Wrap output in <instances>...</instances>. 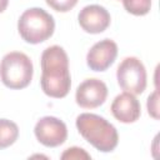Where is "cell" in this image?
I'll return each mask as SVG.
<instances>
[{
	"instance_id": "1",
	"label": "cell",
	"mask_w": 160,
	"mask_h": 160,
	"mask_svg": "<svg viewBox=\"0 0 160 160\" xmlns=\"http://www.w3.org/2000/svg\"><path fill=\"white\" fill-rule=\"evenodd\" d=\"M41 89L55 99L65 98L71 86L69 58L59 45L46 48L41 54Z\"/></svg>"
},
{
	"instance_id": "2",
	"label": "cell",
	"mask_w": 160,
	"mask_h": 160,
	"mask_svg": "<svg viewBox=\"0 0 160 160\" xmlns=\"http://www.w3.org/2000/svg\"><path fill=\"white\" fill-rule=\"evenodd\" d=\"M76 128L80 135L101 152H110L118 146L119 135L115 126L100 115L80 114L76 118Z\"/></svg>"
},
{
	"instance_id": "3",
	"label": "cell",
	"mask_w": 160,
	"mask_h": 160,
	"mask_svg": "<svg viewBox=\"0 0 160 160\" xmlns=\"http://www.w3.org/2000/svg\"><path fill=\"white\" fill-rule=\"evenodd\" d=\"M18 30L22 40L29 44H39L48 40L55 30L54 18L41 8L25 10L19 21Z\"/></svg>"
},
{
	"instance_id": "4",
	"label": "cell",
	"mask_w": 160,
	"mask_h": 160,
	"mask_svg": "<svg viewBox=\"0 0 160 160\" xmlns=\"http://www.w3.org/2000/svg\"><path fill=\"white\" fill-rule=\"evenodd\" d=\"M34 74V68L30 58L20 51L6 54L0 62V78L2 84L9 89L26 88Z\"/></svg>"
},
{
	"instance_id": "5",
	"label": "cell",
	"mask_w": 160,
	"mask_h": 160,
	"mask_svg": "<svg viewBox=\"0 0 160 160\" xmlns=\"http://www.w3.org/2000/svg\"><path fill=\"white\" fill-rule=\"evenodd\" d=\"M116 79L120 88L132 95L144 92L146 88V70L144 64L135 56L125 58L118 66Z\"/></svg>"
},
{
	"instance_id": "6",
	"label": "cell",
	"mask_w": 160,
	"mask_h": 160,
	"mask_svg": "<svg viewBox=\"0 0 160 160\" xmlns=\"http://www.w3.org/2000/svg\"><path fill=\"white\" fill-rule=\"evenodd\" d=\"M34 132L39 142L48 148H56L64 144L68 138V128L65 122L55 116L41 118L36 122Z\"/></svg>"
},
{
	"instance_id": "7",
	"label": "cell",
	"mask_w": 160,
	"mask_h": 160,
	"mask_svg": "<svg viewBox=\"0 0 160 160\" xmlns=\"http://www.w3.org/2000/svg\"><path fill=\"white\" fill-rule=\"evenodd\" d=\"M108 96V86L99 79H86L76 89L75 100L80 108L95 109L104 104Z\"/></svg>"
},
{
	"instance_id": "8",
	"label": "cell",
	"mask_w": 160,
	"mask_h": 160,
	"mask_svg": "<svg viewBox=\"0 0 160 160\" xmlns=\"http://www.w3.org/2000/svg\"><path fill=\"white\" fill-rule=\"evenodd\" d=\"M118 56V45L110 39L98 41L86 55V64L94 71H105Z\"/></svg>"
},
{
	"instance_id": "9",
	"label": "cell",
	"mask_w": 160,
	"mask_h": 160,
	"mask_svg": "<svg viewBox=\"0 0 160 160\" xmlns=\"http://www.w3.org/2000/svg\"><path fill=\"white\" fill-rule=\"evenodd\" d=\"M78 20L84 31L90 34H99L108 29L111 19L109 11L104 6L92 4L80 10Z\"/></svg>"
},
{
	"instance_id": "10",
	"label": "cell",
	"mask_w": 160,
	"mask_h": 160,
	"mask_svg": "<svg viewBox=\"0 0 160 160\" xmlns=\"http://www.w3.org/2000/svg\"><path fill=\"white\" fill-rule=\"evenodd\" d=\"M111 112L116 120L124 124L135 122L141 114V106L139 100L130 92H122L118 95L111 104Z\"/></svg>"
},
{
	"instance_id": "11",
	"label": "cell",
	"mask_w": 160,
	"mask_h": 160,
	"mask_svg": "<svg viewBox=\"0 0 160 160\" xmlns=\"http://www.w3.org/2000/svg\"><path fill=\"white\" fill-rule=\"evenodd\" d=\"M19 136L18 125L8 119H0V149L12 145Z\"/></svg>"
},
{
	"instance_id": "12",
	"label": "cell",
	"mask_w": 160,
	"mask_h": 160,
	"mask_svg": "<svg viewBox=\"0 0 160 160\" xmlns=\"http://www.w3.org/2000/svg\"><path fill=\"white\" fill-rule=\"evenodd\" d=\"M122 4L128 12L136 16L146 15L151 9V0H122Z\"/></svg>"
},
{
	"instance_id": "13",
	"label": "cell",
	"mask_w": 160,
	"mask_h": 160,
	"mask_svg": "<svg viewBox=\"0 0 160 160\" xmlns=\"http://www.w3.org/2000/svg\"><path fill=\"white\" fill-rule=\"evenodd\" d=\"M45 1L51 9L60 12H66L78 4V0H45Z\"/></svg>"
},
{
	"instance_id": "14",
	"label": "cell",
	"mask_w": 160,
	"mask_h": 160,
	"mask_svg": "<svg viewBox=\"0 0 160 160\" xmlns=\"http://www.w3.org/2000/svg\"><path fill=\"white\" fill-rule=\"evenodd\" d=\"M91 156L81 148H69L61 154V159H69V160H81V159H90Z\"/></svg>"
},
{
	"instance_id": "15",
	"label": "cell",
	"mask_w": 160,
	"mask_h": 160,
	"mask_svg": "<svg viewBox=\"0 0 160 160\" xmlns=\"http://www.w3.org/2000/svg\"><path fill=\"white\" fill-rule=\"evenodd\" d=\"M148 111L154 119H159V92L155 90L148 98Z\"/></svg>"
},
{
	"instance_id": "16",
	"label": "cell",
	"mask_w": 160,
	"mask_h": 160,
	"mask_svg": "<svg viewBox=\"0 0 160 160\" xmlns=\"http://www.w3.org/2000/svg\"><path fill=\"white\" fill-rule=\"evenodd\" d=\"M8 4H9V0H0V12H2L8 8Z\"/></svg>"
}]
</instances>
